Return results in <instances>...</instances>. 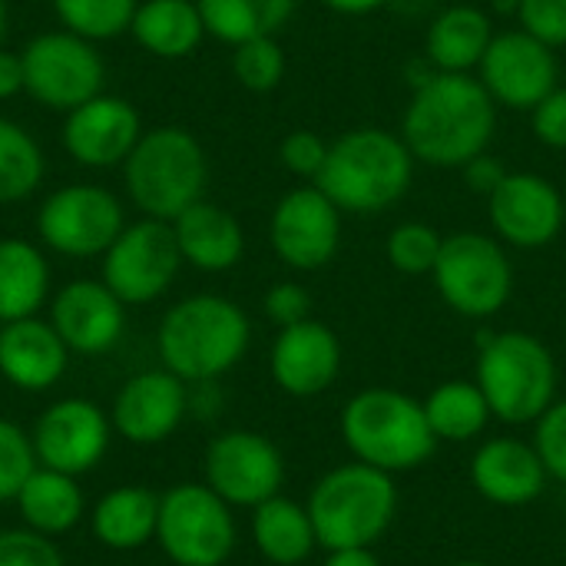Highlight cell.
<instances>
[{"label":"cell","mask_w":566,"mask_h":566,"mask_svg":"<svg viewBox=\"0 0 566 566\" xmlns=\"http://www.w3.org/2000/svg\"><path fill=\"white\" fill-rule=\"evenodd\" d=\"M497 103L474 73H434L411 90L401 116V139L415 163L464 169L488 153L497 133Z\"/></svg>","instance_id":"1"},{"label":"cell","mask_w":566,"mask_h":566,"mask_svg":"<svg viewBox=\"0 0 566 566\" xmlns=\"http://www.w3.org/2000/svg\"><path fill=\"white\" fill-rule=\"evenodd\" d=\"M415 156L401 133L358 126L328 146L315 186L352 216H378L398 206L415 182Z\"/></svg>","instance_id":"2"},{"label":"cell","mask_w":566,"mask_h":566,"mask_svg":"<svg viewBox=\"0 0 566 566\" xmlns=\"http://www.w3.org/2000/svg\"><path fill=\"white\" fill-rule=\"evenodd\" d=\"M252 342L249 315L222 295H189L176 302L156 332L163 368L186 385H206L232 371Z\"/></svg>","instance_id":"3"},{"label":"cell","mask_w":566,"mask_h":566,"mask_svg":"<svg viewBox=\"0 0 566 566\" xmlns=\"http://www.w3.org/2000/svg\"><path fill=\"white\" fill-rule=\"evenodd\" d=\"M342 441L355 461L385 474L415 471L438 448L424 405L395 388L358 391L342 411Z\"/></svg>","instance_id":"4"},{"label":"cell","mask_w":566,"mask_h":566,"mask_svg":"<svg viewBox=\"0 0 566 566\" xmlns=\"http://www.w3.org/2000/svg\"><path fill=\"white\" fill-rule=\"evenodd\" d=\"M123 182L143 216L172 222L182 209L206 199L209 159L202 143L182 126L143 129L123 163Z\"/></svg>","instance_id":"5"},{"label":"cell","mask_w":566,"mask_h":566,"mask_svg":"<svg viewBox=\"0 0 566 566\" xmlns=\"http://www.w3.org/2000/svg\"><path fill=\"white\" fill-rule=\"evenodd\" d=\"M305 507L315 524L318 547H371L385 537L398 514L395 474H385L361 461L342 464L312 488Z\"/></svg>","instance_id":"6"},{"label":"cell","mask_w":566,"mask_h":566,"mask_svg":"<svg viewBox=\"0 0 566 566\" xmlns=\"http://www.w3.org/2000/svg\"><path fill=\"white\" fill-rule=\"evenodd\" d=\"M478 388L504 424H534L557 395V361L531 332H497L478 342Z\"/></svg>","instance_id":"7"},{"label":"cell","mask_w":566,"mask_h":566,"mask_svg":"<svg viewBox=\"0 0 566 566\" xmlns=\"http://www.w3.org/2000/svg\"><path fill=\"white\" fill-rule=\"evenodd\" d=\"M431 279L444 305L464 318L497 315L514 292L511 255L501 239H491L484 232L444 235Z\"/></svg>","instance_id":"8"},{"label":"cell","mask_w":566,"mask_h":566,"mask_svg":"<svg viewBox=\"0 0 566 566\" xmlns=\"http://www.w3.org/2000/svg\"><path fill=\"white\" fill-rule=\"evenodd\" d=\"M156 544L176 566H222L235 551L232 507L209 484H176L159 497Z\"/></svg>","instance_id":"9"},{"label":"cell","mask_w":566,"mask_h":566,"mask_svg":"<svg viewBox=\"0 0 566 566\" xmlns=\"http://www.w3.org/2000/svg\"><path fill=\"white\" fill-rule=\"evenodd\" d=\"M23 93L56 113H70L80 103L103 93L106 63L96 43L70 30H46L33 36L23 53Z\"/></svg>","instance_id":"10"},{"label":"cell","mask_w":566,"mask_h":566,"mask_svg":"<svg viewBox=\"0 0 566 566\" xmlns=\"http://www.w3.org/2000/svg\"><path fill=\"white\" fill-rule=\"evenodd\" d=\"M126 229L123 202L90 182H70L53 189L36 212L40 242L66 259H103V252Z\"/></svg>","instance_id":"11"},{"label":"cell","mask_w":566,"mask_h":566,"mask_svg":"<svg viewBox=\"0 0 566 566\" xmlns=\"http://www.w3.org/2000/svg\"><path fill=\"white\" fill-rule=\"evenodd\" d=\"M182 269L172 226L143 216L129 222L103 252V282L123 305H149L169 292Z\"/></svg>","instance_id":"12"},{"label":"cell","mask_w":566,"mask_h":566,"mask_svg":"<svg viewBox=\"0 0 566 566\" xmlns=\"http://www.w3.org/2000/svg\"><path fill=\"white\" fill-rule=\"evenodd\" d=\"M342 209L315 186L285 192L269 219V242L275 255L295 272L325 269L342 249Z\"/></svg>","instance_id":"13"},{"label":"cell","mask_w":566,"mask_h":566,"mask_svg":"<svg viewBox=\"0 0 566 566\" xmlns=\"http://www.w3.org/2000/svg\"><path fill=\"white\" fill-rule=\"evenodd\" d=\"M478 80L484 83V90L497 106L531 113L554 86H560L557 50L524 33L521 27L494 33L478 66Z\"/></svg>","instance_id":"14"},{"label":"cell","mask_w":566,"mask_h":566,"mask_svg":"<svg viewBox=\"0 0 566 566\" xmlns=\"http://www.w3.org/2000/svg\"><path fill=\"white\" fill-rule=\"evenodd\" d=\"M282 451L259 431H226L206 448V484L229 507H259L282 491Z\"/></svg>","instance_id":"15"},{"label":"cell","mask_w":566,"mask_h":566,"mask_svg":"<svg viewBox=\"0 0 566 566\" xmlns=\"http://www.w3.org/2000/svg\"><path fill=\"white\" fill-rule=\"evenodd\" d=\"M113 421L86 398H63L50 405L33 424V454L40 468L80 478L93 471L109 451Z\"/></svg>","instance_id":"16"},{"label":"cell","mask_w":566,"mask_h":566,"mask_svg":"<svg viewBox=\"0 0 566 566\" xmlns=\"http://www.w3.org/2000/svg\"><path fill=\"white\" fill-rule=\"evenodd\" d=\"M494 235L511 249H544L566 226L564 192L541 172H511L488 199Z\"/></svg>","instance_id":"17"},{"label":"cell","mask_w":566,"mask_h":566,"mask_svg":"<svg viewBox=\"0 0 566 566\" xmlns=\"http://www.w3.org/2000/svg\"><path fill=\"white\" fill-rule=\"evenodd\" d=\"M143 136V119L136 106L123 96L96 93L80 103L63 119V149L73 163L90 169L123 166Z\"/></svg>","instance_id":"18"},{"label":"cell","mask_w":566,"mask_h":566,"mask_svg":"<svg viewBox=\"0 0 566 566\" xmlns=\"http://www.w3.org/2000/svg\"><path fill=\"white\" fill-rule=\"evenodd\" d=\"M186 411H189L186 381L166 368H153L123 381V388L116 391L109 421L119 438H126L129 444L149 448V444H163L166 438H172Z\"/></svg>","instance_id":"19"},{"label":"cell","mask_w":566,"mask_h":566,"mask_svg":"<svg viewBox=\"0 0 566 566\" xmlns=\"http://www.w3.org/2000/svg\"><path fill=\"white\" fill-rule=\"evenodd\" d=\"M50 325L76 355L109 352L126 328V305L99 279L66 282L50 302Z\"/></svg>","instance_id":"20"},{"label":"cell","mask_w":566,"mask_h":566,"mask_svg":"<svg viewBox=\"0 0 566 566\" xmlns=\"http://www.w3.org/2000/svg\"><path fill=\"white\" fill-rule=\"evenodd\" d=\"M269 368L285 395L315 398L328 391L342 371V342L328 325L305 318L298 325L279 328Z\"/></svg>","instance_id":"21"},{"label":"cell","mask_w":566,"mask_h":566,"mask_svg":"<svg viewBox=\"0 0 566 566\" xmlns=\"http://www.w3.org/2000/svg\"><path fill=\"white\" fill-rule=\"evenodd\" d=\"M471 484L497 507H524L544 494L547 468L534 444L517 438H491L471 461Z\"/></svg>","instance_id":"22"},{"label":"cell","mask_w":566,"mask_h":566,"mask_svg":"<svg viewBox=\"0 0 566 566\" xmlns=\"http://www.w3.org/2000/svg\"><path fill=\"white\" fill-rule=\"evenodd\" d=\"M70 348L43 318H20L0 325V375L20 391L40 395L53 388L70 361Z\"/></svg>","instance_id":"23"},{"label":"cell","mask_w":566,"mask_h":566,"mask_svg":"<svg viewBox=\"0 0 566 566\" xmlns=\"http://www.w3.org/2000/svg\"><path fill=\"white\" fill-rule=\"evenodd\" d=\"M169 226L182 262L199 272H229L245 255V232L239 219L219 202L199 199L182 209Z\"/></svg>","instance_id":"24"},{"label":"cell","mask_w":566,"mask_h":566,"mask_svg":"<svg viewBox=\"0 0 566 566\" xmlns=\"http://www.w3.org/2000/svg\"><path fill=\"white\" fill-rule=\"evenodd\" d=\"M494 20L478 3H451L438 10L424 30V60L438 73H474L494 40Z\"/></svg>","instance_id":"25"},{"label":"cell","mask_w":566,"mask_h":566,"mask_svg":"<svg viewBox=\"0 0 566 566\" xmlns=\"http://www.w3.org/2000/svg\"><path fill=\"white\" fill-rule=\"evenodd\" d=\"M159 497L143 484H123L103 494L90 514V531L106 551H139L156 541Z\"/></svg>","instance_id":"26"},{"label":"cell","mask_w":566,"mask_h":566,"mask_svg":"<svg viewBox=\"0 0 566 566\" xmlns=\"http://www.w3.org/2000/svg\"><path fill=\"white\" fill-rule=\"evenodd\" d=\"M129 33L159 60H182L209 36L196 0H139Z\"/></svg>","instance_id":"27"},{"label":"cell","mask_w":566,"mask_h":566,"mask_svg":"<svg viewBox=\"0 0 566 566\" xmlns=\"http://www.w3.org/2000/svg\"><path fill=\"white\" fill-rule=\"evenodd\" d=\"M50 298V262L27 239H0V325L33 318Z\"/></svg>","instance_id":"28"},{"label":"cell","mask_w":566,"mask_h":566,"mask_svg":"<svg viewBox=\"0 0 566 566\" xmlns=\"http://www.w3.org/2000/svg\"><path fill=\"white\" fill-rule=\"evenodd\" d=\"M252 541H255V551L275 566L305 564L312 551L318 547L308 507L282 494L252 507Z\"/></svg>","instance_id":"29"},{"label":"cell","mask_w":566,"mask_h":566,"mask_svg":"<svg viewBox=\"0 0 566 566\" xmlns=\"http://www.w3.org/2000/svg\"><path fill=\"white\" fill-rule=\"evenodd\" d=\"M13 504H17L23 524L46 537H60V534L73 531L83 517V494H80L76 478L40 468V464L23 481Z\"/></svg>","instance_id":"30"},{"label":"cell","mask_w":566,"mask_h":566,"mask_svg":"<svg viewBox=\"0 0 566 566\" xmlns=\"http://www.w3.org/2000/svg\"><path fill=\"white\" fill-rule=\"evenodd\" d=\"M206 33L235 46L255 36H279L298 10V0H196Z\"/></svg>","instance_id":"31"},{"label":"cell","mask_w":566,"mask_h":566,"mask_svg":"<svg viewBox=\"0 0 566 566\" xmlns=\"http://www.w3.org/2000/svg\"><path fill=\"white\" fill-rule=\"evenodd\" d=\"M421 405H424L434 438L451 441V444L481 438L488 421L494 418L478 381H444Z\"/></svg>","instance_id":"32"},{"label":"cell","mask_w":566,"mask_h":566,"mask_svg":"<svg viewBox=\"0 0 566 566\" xmlns=\"http://www.w3.org/2000/svg\"><path fill=\"white\" fill-rule=\"evenodd\" d=\"M43 149L30 129L0 116V206L33 196L43 182Z\"/></svg>","instance_id":"33"},{"label":"cell","mask_w":566,"mask_h":566,"mask_svg":"<svg viewBox=\"0 0 566 566\" xmlns=\"http://www.w3.org/2000/svg\"><path fill=\"white\" fill-rule=\"evenodd\" d=\"M63 30L93 43L129 33L139 0H50Z\"/></svg>","instance_id":"34"},{"label":"cell","mask_w":566,"mask_h":566,"mask_svg":"<svg viewBox=\"0 0 566 566\" xmlns=\"http://www.w3.org/2000/svg\"><path fill=\"white\" fill-rule=\"evenodd\" d=\"M444 235L428 222H398L388 232L385 255L401 275H431L441 255Z\"/></svg>","instance_id":"35"},{"label":"cell","mask_w":566,"mask_h":566,"mask_svg":"<svg viewBox=\"0 0 566 566\" xmlns=\"http://www.w3.org/2000/svg\"><path fill=\"white\" fill-rule=\"evenodd\" d=\"M232 73L249 93H272L285 80V50L279 36H255L232 46Z\"/></svg>","instance_id":"36"},{"label":"cell","mask_w":566,"mask_h":566,"mask_svg":"<svg viewBox=\"0 0 566 566\" xmlns=\"http://www.w3.org/2000/svg\"><path fill=\"white\" fill-rule=\"evenodd\" d=\"M33 468H36V454L30 434H23L20 424L0 418V504L17 501Z\"/></svg>","instance_id":"37"},{"label":"cell","mask_w":566,"mask_h":566,"mask_svg":"<svg viewBox=\"0 0 566 566\" xmlns=\"http://www.w3.org/2000/svg\"><path fill=\"white\" fill-rule=\"evenodd\" d=\"M328 146L332 143L325 136H318L315 129H292L279 146V159L292 176H298L305 182H315L325 159H328Z\"/></svg>","instance_id":"38"},{"label":"cell","mask_w":566,"mask_h":566,"mask_svg":"<svg viewBox=\"0 0 566 566\" xmlns=\"http://www.w3.org/2000/svg\"><path fill=\"white\" fill-rule=\"evenodd\" d=\"M534 424V448L547 468V478L566 484V401H554Z\"/></svg>","instance_id":"39"},{"label":"cell","mask_w":566,"mask_h":566,"mask_svg":"<svg viewBox=\"0 0 566 566\" xmlns=\"http://www.w3.org/2000/svg\"><path fill=\"white\" fill-rule=\"evenodd\" d=\"M521 30L547 43L551 50L566 46V0H517L514 7Z\"/></svg>","instance_id":"40"},{"label":"cell","mask_w":566,"mask_h":566,"mask_svg":"<svg viewBox=\"0 0 566 566\" xmlns=\"http://www.w3.org/2000/svg\"><path fill=\"white\" fill-rule=\"evenodd\" d=\"M0 566H63L56 544L30 527L0 531Z\"/></svg>","instance_id":"41"},{"label":"cell","mask_w":566,"mask_h":566,"mask_svg":"<svg viewBox=\"0 0 566 566\" xmlns=\"http://www.w3.org/2000/svg\"><path fill=\"white\" fill-rule=\"evenodd\" d=\"M262 308H265V318L279 328H289V325H298L305 318H312V295L305 285L298 282H275L265 298H262Z\"/></svg>","instance_id":"42"},{"label":"cell","mask_w":566,"mask_h":566,"mask_svg":"<svg viewBox=\"0 0 566 566\" xmlns=\"http://www.w3.org/2000/svg\"><path fill=\"white\" fill-rule=\"evenodd\" d=\"M531 129L547 149H566V86H554L531 109Z\"/></svg>","instance_id":"43"},{"label":"cell","mask_w":566,"mask_h":566,"mask_svg":"<svg viewBox=\"0 0 566 566\" xmlns=\"http://www.w3.org/2000/svg\"><path fill=\"white\" fill-rule=\"evenodd\" d=\"M461 172H464L468 189H471L474 196H481V199H491V196L497 192V186L511 176V169L504 166V159L494 156L491 149L481 153V156H474Z\"/></svg>","instance_id":"44"},{"label":"cell","mask_w":566,"mask_h":566,"mask_svg":"<svg viewBox=\"0 0 566 566\" xmlns=\"http://www.w3.org/2000/svg\"><path fill=\"white\" fill-rule=\"evenodd\" d=\"M17 93H23V60L20 53L0 46V103L13 99Z\"/></svg>","instance_id":"45"},{"label":"cell","mask_w":566,"mask_h":566,"mask_svg":"<svg viewBox=\"0 0 566 566\" xmlns=\"http://www.w3.org/2000/svg\"><path fill=\"white\" fill-rule=\"evenodd\" d=\"M318 3L332 13H342V17H368V13L385 10L395 0H318Z\"/></svg>","instance_id":"46"},{"label":"cell","mask_w":566,"mask_h":566,"mask_svg":"<svg viewBox=\"0 0 566 566\" xmlns=\"http://www.w3.org/2000/svg\"><path fill=\"white\" fill-rule=\"evenodd\" d=\"M322 566H381L371 547H348V551H328V560Z\"/></svg>","instance_id":"47"},{"label":"cell","mask_w":566,"mask_h":566,"mask_svg":"<svg viewBox=\"0 0 566 566\" xmlns=\"http://www.w3.org/2000/svg\"><path fill=\"white\" fill-rule=\"evenodd\" d=\"M3 33H7V0H0V43H3Z\"/></svg>","instance_id":"48"},{"label":"cell","mask_w":566,"mask_h":566,"mask_svg":"<svg viewBox=\"0 0 566 566\" xmlns=\"http://www.w3.org/2000/svg\"><path fill=\"white\" fill-rule=\"evenodd\" d=\"M497 3H501L504 10H514V7H517V0H497Z\"/></svg>","instance_id":"49"},{"label":"cell","mask_w":566,"mask_h":566,"mask_svg":"<svg viewBox=\"0 0 566 566\" xmlns=\"http://www.w3.org/2000/svg\"><path fill=\"white\" fill-rule=\"evenodd\" d=\"M454 566H488V564H481V560H461V564H454Z\"/></svg>","instance_id":"50"}]
</instances>
